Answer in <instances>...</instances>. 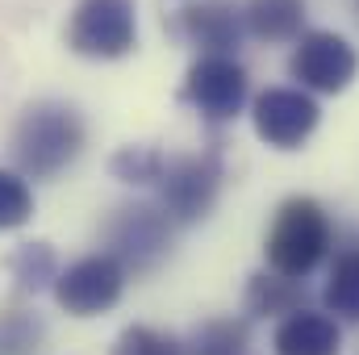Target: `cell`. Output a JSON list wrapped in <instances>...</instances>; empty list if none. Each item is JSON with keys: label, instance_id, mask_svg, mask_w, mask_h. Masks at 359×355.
<instances>
[{"label": "cell", "instance_id": "1", "mask_svg": "<svg viewBox=\"0 0 359 355\" xmlns=\"http://www.w3.org/2000/svg\"><path fill=\"white\" fill-rule=\"evenodd\" d=\"M84 117L63 100H38L13 130V159L25 180H50L67 172L84 151Z\"/></svg>", "mask_w": 359, "mask_h": 355}, {"label": "cell", "instance_id": "4", "mask_svg": "<svg viewBox=\"0 0 359 355\" xmlns=\"http://www.w3.org/2000/svg\"><path fill=\"white\" fill-rule=\"evenodd\" d=\"M67 46L80 59H121L138 46L134 0H80L67 21Z\"/></svg>", "mask_w": 359, "mask_h": 355}, {"label": "cell", "instance_id": "15", "mask_svg": "<svg viewBox=\"0 0 359 355\" xmlns=\"http://www.w3.org/2000/svg\"><path fill=\"white\" fill-rule=\"evenodd\" d=\"M8 276L17 280V288L21 293H42V288H55V280H59V255H55V247L50 243H21L8 260Z\"/></svg>", "mask_w": 359, "mask_h": 355}, {"label": "cell", "instance_id": "20", "mask_svg": "<svg viewBox=\"0 0 359 355\" xmlns=\"http://www.w3.org/2000/svg\"><path fill=\"white\" fill-rule=\"evenodd\" d=\"M113 355H184V343L155 326H126L113 343Z\"/></svg>", "mask_w": 359, "mask_h": 355}, {"label": "cell", "instance_id": "11", "mask_svg": "<svg viewBox=\"0 0 359 355\" xmlns=\"http://www.w3.org/2000/svg\"><path fill=\"white\" fill-rule=\"evenodd\" d=\"M271 347H276V355H339L343 330L322 309H297V314L280 318Z\"/></svg>", "mask_w": 359, "mask_h": 355}, {"label": "cell", "instance_id": "13", "mask_svg": "<svg viewBox=\"0 0 359 355\" xmlns=\"http://www.w3.org/2000/svg\"><path fill=\"white\" fill-rule=\"evenodd\" d=\"M322 305L326 314L339 322H359V247H347L326 276V288H322Z\"/></svg>", "mask_w": 359, "mask_h": 355}, {"label": "cell", "instance_id": "7", "mask_svg": "<svg viewBox=\"0 0 359 355\" xmlns=\"http://www.w3.org/2000/svg\"><path fill=\"white\" fill-rule=\"evenodd\" d=\"M247 67L234 55H201L188 76H184V100L205 117V121H230L247 105Z\"/></svg>", "mask_w": 359, "mask_h": 355}, {"label": "cell", "instance_id": "17", "mask_svg": "<svg viewBox=\"0 0 359 355\" xmlns=\"http://www.w3.org/2000/svg\"><path fill=\"white\" fill-rule=\"evenodd\" d=\"M46 322L29 309H4L0 314V355H29L42 347Z\"/></svg>", "mask_w": 359, "mask_h": 355}, {"label": "cell", "instance_id": "10", "mask_svg": "<svg viewBox=\"0 0 359 355\" xmlns=\"http://www.w3.org/2000/svg\"><path fill=\"white\" fill-rule=\"evenodd\" d=\"M176 25L184 42L196 46L201 55H234V46L247 34L243 4H234V0H192L180 8Z\"/></svg>", "mask_w": 359, "mask_h": 355}, {"label": "cell", "instance_id": "16", "mask_svg": "<svg viewBox=\"0 0 359 355\" xmlns=\"http://www.w3.org/2000/svg\"><path fill=\"white\" fill-rule=\"evenodd\" d=\"M247 343L251 330L243 318H209L188 335L184 355H247Z\"/></svg>", "mask_w": 359, "mask_h": 355}, {"label": "cell", "instance_id": "6", "mask_svg": "<svg viewBox=\"0 0 359 355\" xmlns=\"http://www.w3.org/2000/svg\"><path fill=\"white\" fill-rule=\"evenodd\" d=\"M104 243H109V255L126 272H147L168 255L172 222L159 205H121L104 222Z\"/></svg>", "mask_w": 359, "mask_h": 355}, {"label": "cell", "instance_id": "19", "mask_svg": "<svg viewBox=\"0 0 359 355\" xmlns=\"http://www.w3.org/2000/svg\"><path fill=\"white\" fill-rule=\"evenodd\" d=\"M34 217V188L13 168H0V230H21Z\"/></svg>", "mask_w": 359, "mask_h": 355}, {"label": "cell", "instance_id": "9", "mask_svg": "<svg viewBox=\"0 0 359 355\" xmlns=\"http://www.w3.org/2000/svg\"><path fill=\"white\" fill-rule=\"evenodd\" d=\"M318 117H322L318 100L301 88H268L251 105L255 134L276 151H297L318 130Z\"/></svg>", "mask_w": 359, "mask_h": 355}, {"label": "cell", "instance_id": "18", "mask_svg": "<svg viewBox=\"0 0 359 355\" xmlns=\"http://www.w3.org/2000/svg\"><path fill=\"white\" fill-rule=\"evenodd\" d=\"M163 168H168V159L155 147H121L109 159V172L121 180V184H159Z\"/></svg>", "mask_w": 359, "mask_h": 355}, {"label": "cell", "instance_id": "3", "mask_svg": "<svg viewBox=\"0 0 359 355\" xmlns=\"http://www.w3.org/2000/svg\"><path fill=\"white\" fill-rule=\"evenodd\" d=\"M222 180H226V163L217 151L168 159V168L159 176V209L168 213L172 226H192V222L209 217V209L217 205Z\"/></svg>", "mask_w": 359, "mask_h": 355}, {"label": "cell", "instance_id": "2", "mask_svg": "<svg viewBox=\"0 0 359 355\" xmlns=\"http://www.w3.org/2000/svg\"><path fill=\"white\" fill-rule=\"evenodd\" d=\"M330 243H334L330 213H326L313 196H288V201L276 209L268 243H264L268 272L301 284L313 267L330 255Z\"/></svg>", "mask_w": 359, "mask_h": 355}, {"label": "cell", "instance_id": "12", "mask_svg": "<svg viewBox=\"0 0 359 355\" xmlns=\"http://www.w3.org/2000/svg\"><path fill=\"white\" fill-rule=\"evenodd\" d=\"M243 25L259 42H297L305 34V0H247Z\"/></svg>", "mask_w": 359, "mask_h": 355}, {"label": "cell", "instance_id": "14", "mask_svg": "<svg viewBox=\"0 0 359 355\" xmlns=\"http://www.w3.org/2000/svg\"><path fill=\"white\" fill-rule=\"evenodd\" d=\"M301 301H305V288L297 280L276 276V272H255L247 284V309L259 318H288V314L305 309Z\"/></svg>", "mask_w": 359, "mask_h": 355}, {"label": "cell", "instance_id": "8", "mask_svg": "<svg viewBox=\"0 0 359 355\" xmlns=\"http://www.w3.org/2000/svg\"><path fill=\"white\" fill-rule=\"evenodd\" d=\"M121 293H126V267L109 251H96V255L67 264L55 280V301L72 318H96V314L113 309L121 301Z\"/></svg>", "mask_w": 359, "mask_h": 355}, {"label": "cell", "instance_id": "5", "mask_svg": "<svg viewBox=\"0 0 359 355\" xmlns=\"http://www.w3.org/2000/svg\"><path fill=\"white\" fill-rule=\"evenodd\" d=\"M288 76L301 92H347L359 76V51L334 29H305L297 38V51L288 59Z\"/></svg>", "mask_w": 359, "mask_h": 355}]
</instances>
